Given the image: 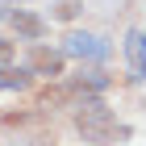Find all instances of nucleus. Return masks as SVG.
Wrapping results in <instances>:
<instances>
[{
	"instance_id": "f257e3e1",
	"label": "nucleus",
	"mask_w": 146,
	"mask_h": 146,
	"mask_svg": "<svg viewBox=\"0 0 146 146\" xmlns=\"http://www.w3.org/2000/svg\"><path fill=\"white\" fill-rule=\"evenodd\" d=\"M75 129H79V138H84L88 146H113V142H121V138H129V129L117 125L113 109L100 100V96L75 100Z\"/></svg>"
},
{
	"instance_id": "f03ea898",
	"label": "nucleus",
	"mask_w": 146,
	"mask_h": 146,
	"mask_svg": "<svg viewBox=\"0 0 146 146\" xmlns=\"http://www.w3.org/2000/svg\"><path fill=\"white\" fill-rule=\"evenodd\" d=\"M63 50H67L71 58H79V63H109V54H113V46L104 42V38L84 34V29H71L67 42H63Z\"/></svg>"
},
{
	"instance_id": "7ed1b4c3",
	"label": "nucleus",
	"mask_w": 146,
	"mask_h": 146,
	"mask_svg": "<svg viewBox=\"0 0 146 146\" xmlns=\"http://www.w3.org/2000/svg\"><path fill=\"white\" fill-rule=\"evenodd\" d=\"M67 50H50V46L42 42H29V71H34L38 79H63V71H67Z\"/></svg>"
},
{
	"instance_id": "20e7f679",
	"label": "nucleus",
	"mask_w": 146,
	"mask_h": 146,
	"mask_svg": "<svg viewBox=\"0 0 146 146\" xmlns=\"http://www.w3.org/2000/svg\"><path fill=\"white\" fill-rule=\"evenodd\" d=\"M125 54H129V79L142 84L146 79V29H129L125 34Z\"/></svg>"
},
{
	"instance_id": "39448f33",
	"label": "nucleus",
	"mask_w": 146,
	"mask_h": 146,
	"mask_svg": "<svg viewBox=\"0 0 146 146\" xmlns=\"http://www.w3.org/2000/svg\"><path fill=\"white\" fill-rule=\"evenodd\" d=\"M9 21H13V29H17V38H25V42H42L46 38V21L38 13H29V9H13Z\"/></svg>"
},
{
	"instance_id": "423d86ee",
	"label": "nucleus",
	"mask_w": 146,
	"mask_h": 146,
	"mask_svg": "<svg viewBox=\"0 0 146 146\" xmlns=\"http://www.w3.org/2000/svg\"><path fill=\"white\" fill-rule=\"evenodd\" d=\"M79 13H84V0H58L54 9H50V17L54 21H75Z\"/></svg>"
}]
</instances>
